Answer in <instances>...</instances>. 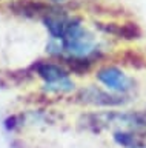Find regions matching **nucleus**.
Listing matches in <instances>:
<instances>
[{"mask_svg":"<svg viewBox=\"0 0 146 148\" xmlns=\"http://www.w3.org/2000/svg\"><path fill=\"white\" fill-rule=\"evenodd\" d=\"M79 99L81 103L86 105H92V106H120L123 103H126V97L125 94H117L112 91H105L102 88L97 86H88L85 90H81L79 92Z\"/></svg>","mask_w":146,"mask_h":148,"instance_id":"3","label":"nucleus"},{"mask_svg":"<svg viewBox=\"0 0 146 148\" xmlns=\"http://www.w3.org/2000/svg\"><path fill=\"white\" fill-rule=\"evenodd\" d=\"M56 2H63V0H56Z\"/></svg>","mask_w":146,"mask_h":148,"instance_id":"6","label":"nucleus"},{"mask_svg":"<svg viewBox=\"0 0 146 148\" xmlns=\"http://www.w3.org/2000/svg\"><path fill=\"white\" fill-rule=\"evenodd\" d=\"M134 148H146V143H143V145H139V147H134Z\"/></svg>","mask_w":146,"mask_h":148,"instance_id":"5","label":"nucleus"},{"mask_svg":"<svg viewBox=\"0 0 146 148\" xmlns=\"http://www.w3.org/2000/svg\"><path fill=\"white\" fill-rule=\"evenodd\" d=\"M105 32L108 34H112L115 37H120V39H125V40H135L141 36V31L137 23H106V25H102L100 26Z\"/></svg>","mask_w":146,"mask_h":148,"instance_id":"4","label":"nucleus"},{"mask_svg":"<svg viewBox=\"0 0 146 148\" xmlns=\"http://www.w3.org/2000/svg\"><path fill=\"white\" fill-rule=\"evenodd\" d=\"M95 76L100 83H103L109 91L117 94H126L134 86L132 79L117 66H103L98 69Z\"/></svg>","mask_w":146,"mask_h":148,"instance_id":"2","label":"nucleus"},{"mask_svg":"<svg viewBox=\"0 0 146 148\" xmlns=\"http://www.w3.org/2000/svg\"><path fill=\"white\" fill-rule=\"evenodd\" d=\"M39 76L46 80V86L49 91L57 92H68L74 88V83L69 80L66 69H63L60 65L42 62L37 65Z\"/></svg>","mask_w":146,"mask_h":148,"instance_id":"1","label":"nucleus"}]
</instances>
